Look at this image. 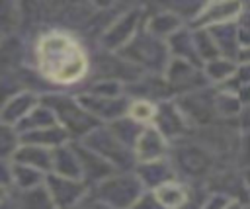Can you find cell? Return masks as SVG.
<instances>
[{
    "mask_svg": "<svg viewBox=\"0 0 250 209\" xmlns=\"http://www.w3.org/2000/svg\"><path fill=\"white\" fill-rule=\"evenodd\" d=\"M232 72H234V64H230L229 61H211L207 64V74L215 80H223Z\"/></svg>",
    "mask_w": 250,
    "mask_h": 209,
    "instance_id": "cell-23",
    "label": "cell"
},
{
    "mask_svg": "<svg viewBox=\"0 0 250 209\" xmlns=\"http://www.w3.org/2000/svg\"><path fill=\"white\" fill-rule=\"evenodd\" d=\"M143 189H145V186L139 176L111 174L107 180H104L96 186V191H92V197L100 199L102 203H105L113 209H131L141 199Z\"/></svg>",
    "mask_w": 250,
    "mask_h": 209,
    "instance_id": "cell-3",
    "label": "cell"
},
{
    "mask_svg": "<svg viewBox=\"0 0 250 209\" xmlns=\"http://www.w3.org/2000/svg\"><path fill=\"white\" fill-rule=\"evenodd\" d=\"M244 189H246V193H248V197H250V168L244 172Z\"/></svg>",
    "mask_w": 250,
    "mask_h": 209,
    "instance_id": "cell-27",
    "label": "cell"
},
{
    "mask_svg": "<svg viewBox=\"0 0 250 209\" xmlns=\"http://www.w3.org/2000/svg\"><path fill=\"white\" fill-rule=\"evenodd\" d=\"M154 115H156V109H154L148 102H135V104L131 105V117H133L135 121L145 123V121L152 119Z\"/></svg>",
    "mask_w": 250,
    "mask_h": 209,
    "instance_id": "cell-24",
    "label": "cell"
},
{
    "mask_svg": "<svg viewBox=\"0 0 250 209\" xmlns=\"http://www.w3.org/2000/svg\"><path fill=\"white\" fill-rule=\"evenodd\" d=\"M20 139H21L23 145H35V146H43V148L55 150V148L66 145L68 133L61 125H51V127H43V129L21 133Z\"/></svg>",
    "mask_w": 250,
    "mask_h": 209,
    "instance_id": "cell-10",
    "label": "cell"
},
{
    "mask_svg": "<svg viewBox=\"0 0 250 209\" xmlns=\"http://www.w3.org/2000/svg\"><path fill=\"white\" fill-rule=\"evenodd\" d=\"M45 188L57 209H72L78 207L88 197V186L82 180H70L57 174H47Z\"/></svg>",
    "mask_w": 250,
    "mask_h": 209,
    "instance_id": "cell-4",
    "label": "cell"
},
{
    "mask_svg": "<svg viewBox=\"0 0 250 209\" xmlns=\"http://www.w3.org/2000/svg\"><path fill=\"white\" fill-rule=\"evenodd\" d=\"M84 146H88L90 150H94L96 154H100L102 158H105L111 166L115 164H121V166H129V154H127V148L123 146V143H119L113 133H104V131H98L94 129L92 133H88L82 141Z\"/></svg>",
    "mask_w": 250,
    "mask_h": 209,
    "instance_id": "cell-5",
    "label": "cell"
},
{
    "mask_svg": "<svg viewBox=\"0 0 250 209\" xmlns=\"http://www.w3.org/2000/svg\"><path fill=\"white\" fill-rule=\"evenodd\" d=\"M139 178L143 186H152V189L160 184L172 182L174 180V166H168L162 158L154 162H145L139 168Z\"/></svg>",
    "mask_w": 250,
    "mask_h": 209,
    "instance_id": "cell-15",
    "label": "cell"
},
{
    "mask_svg": "<svg viewBox=\"0 0 250 209\" xmlns=\"http://www.w3.org/2000/svg\"><path fill=\"white\" fill-rule=\"evenodd\" d=\"M2 39H4V37H2V35H0V43H2Z\"/></svg>",
    "mask_w": 250,
    "mask_h": 209,
    "instance_id": "cell-30",
    "label": "cell"
},
{
    "mask_svg": "<svg viewBox=\"0 0 250 209\" xmlns=\"http://www.w3.org/2000/svg\"><path fill=\"white\" fill-rule=\"evenodd\" d=\"M154 199L162 209H184L189 203V191L184 184L178 182H166L152 189Z\"/></svg>",
    "mask_w": 250,
    "mask_h": 209,
    "instance_id": "cell-12",
    "label": "cell"
},
{
    "mask_svg": "<svg viewBox=\"0 0 250 209\" xmlns=\"http://www.w3.org/2000/svg\"><path fill=\"white\" fill-rule=\"evenodd\" d=\"M0 209H12V203H10V205H4V207H0Z\"/></svg>",
    "mask_w": 250,
    "mask_h": 209,
    "instance_id": "cell-28",
    "label": "cell"
},
{
    "mask_svg": "<svg viewBox=\"0 0 250 209\" xmlns=\"http://www.w3.org/2000/svg\"><path fill=\"white\" fill-rule=\"evenodd\" d=\"M51 174L70 178V180H82L80 160L72 145H62L53 150V172Z\"/></svg>",
    "mask_w": 250,
    "mask_h": 209,
    "instance_id": "cell-11",
    "label": "cell"
},
{
    "mask_svg": "<svg viewBox=\"0 0 250 209\" xmlns=\"http://www.w3.org/2000/svg\"><path fill=\"white\" fill-rule=\"evenodd\" d=\"M72 209H82V207H80V205H78V207H72Z\"/></svg>",
    "mask_w": 250,
    "mask_h": 209,
    "instance_id": "cell-29",
    "label": "cell"
},
{
    "mask_svg": "<svg viewBox=\"0 0 250 209\" xmlns=\"http://www.w3.org/2000/svg\"><path fill=\"white\" fill-rule=\"evenodd\" d=\"M12 162L16 164H23L29 168H35L43 174H51L53 172V150L51 148H43V146H35V145H20V148L16 150Z\"/></svg>",
    "mask_w": 250,
    "mask_h": 209,
    "instance_id": "cell-9",
    "label": "cell"
},
{
    "mask_svg": "<svg viewBox=\"0 0 250 209\" xmlns=\"http://www.w3.org/2000/svg\"><path fill=\"white\" fill-rule=\"evenodd\" d=\"M37 74L53 84L70 86L88 72V59L80 43L62 29H49L39 35L33 49Z\"/></svg>",
    "mask_w": 250,
    "mask_h": 209,
    "instance_id": "cell-1",
    "label": "cell"
},
{
    "mask_svg": "<svg viewBox=\"0 0 250 209\" xmlns=\"http://www.w3.org/2000/svg\"><path fill=\"white\" fill-rule=\"evenodd\" d=\"M45 178H47V174H43V172H39L35 168L12 162V188L16 191H23V189H31V188L43 186Z\"/></svg>",
    "mask_w": 250,
    "mask_h": 209,
    "instance_id": "cell-17",
    "label": "cell"
},
{
    "mask_svg": "<svg viewBox=\"0 0 250 209\" xmlns=\"http://www.w3.org/2000/svg\"><path fill=\"white\" fill-rule=\"evenodd\" d=\"M240 10V4L236 2H219V4H209L201 10L197 21L199 23H223L225 20H230L236 16Z\"/></svg>",
    "mask_w": 250,
    "mask_h": 209,
    "instance_id": "cell-18",
    "label": "cell"
},
{
    "mask_svg": "<svg viewBox=\"0 0 250 209\" xmlns=\"http://www.w3.org/2000/svg\"><path fill=\"white\" fill-rule=\"evenodd\" d=\"M135 23H137V12H129L125 14L123 18H119L109 29L107 33L104 35V43L107 49H117L123 41H127L135 29Z\"/></svg>",
    "mask_w": 250,
    "mask_h": 209,
    "instance_id": "cell-16",
    "label": "cell"
},
{
    "mask_svg": "<svg viewBox=\"0 0 250 209\" xmlns=\"http://www.w3.org/2000/svg\"><path fill=\"white\" fill-rule=\"evenodd\" d=\"M39 102H41V98L37 96V92L23 88V90L16 92V94L4 104V107H2V111H0V121L18 127V125L29 115V111H31Z\"/></svg>",
    "mask_w": 250,
    "mask_h": 209,
    "instance_id": "cell-8",
    "label": "cell"
},
{
    "mask_svg": "<svg viewBox=\"0 0 250 209\" xmlns=\"http://www.w3.org/2000/svg\"><path fill=\"white\" fill-rule=\"evenodd\" d=\"M164 148H166V145H164V141H162V137L156 129L146 127L139 133V137H137V156L143 164L164 158Z\"/></svg>",
    "mask_w": 250,
    "mask_h": 209,
    "instance_id": "cell-13",
    "label": "cell"
},
{
    "mask_svg": "<svg viewBox=\"0 0 250 209\" xmlns=\"http://www.w3.org/2000/svg\"><path fill=\"white\" fill-rule=\"evenodd\" d=\"M178 23L180 21H178V18L174 14H160L152 21V31L154 33H174Z\"/></svg>",
    "mask_w": 250,
    "mask_h": 209,
    "instance_id": "cell-22",
    "label": "cell"
},
{
    "mask_svg": "<svg viewBox=\"0 0 250 209\" xmlns=\"http://www.w3.org/2000/svg\"><path fill=\"white\" fill-rule=\"evenodd\" d=\"M21 21L20 6L14 2H0V35L6 39L10 37Z\"/></svg>",
    "mask_w": 250,
    "mask_h": 209,
    "instance_id": "cell-20",
    "label": "cell"
},
{
    "mask_svg": "<svg viewBox=\"0 0 250 209\" xmlns=\"http://www.w3.org/2000/svg\"><path fill=\"white\" fill-rule=\"evenodd\" d=\"M20 145H21V139L18 129L14 125L0 121V160H12Z\"/></svg>",
    "mask_w": 250,
    "mask_h": 209,
    "instance_id": "cell-19",
    "label": "cell"
},
{
    "mask_svg": "<svg viewBox=\"0 0 250 209\" xmlns=\"http://www.w3.org/2000/svg\"><path fill=\"white\" fill-rule=\"evenodd\" d=\"M12 209H57L45 184L31 188V189H23V191H16L12 195Z\"/></svg>",
    "mask_w": 250,
    "mask_h": 209,
    "instance_id": "cell-14",
    "label": "cell"
},
{
    "mask_svg": "<svg viewBox=\"0 0 250 209\" xmlns=\"http://www.w3.org/2000/svg\"><path fill=\"white\" fill-rule=\"evenodd\" d=\"M12 195H14V188L0 186V207L10 205V203H12Z\"/></svg>",
    "mask_w": 250,
    "mask_h": 209,
    "instance_id": "cell-26",
    "label": "cell"
},
{
    "mask_svg": "<svg viewBox=\"0 0 250 209\" xmlns=\"http://www.w3.org/2000/svg\"><path fill=\"white\" fill-rule=\"evenodd\" d=\"M0 186L12 188V160H0Z\"/></svg>",
    "mask_w": 250,
    "mask_h": 209,
    "instance_id": "cell-25",
    "label": "cell"
},
{
    "mask_svg": "<svg viewBox=\"0 0 250 209\" xmlns=\"http://www.w3.org/2000/svg\"><path fill=\"white\" fill-rule=\"evenodd\" d=\"M158 115V125L160 129H164L168 135H178L180 131H184V121L180 119V111H176V107H172L170 104L162 105L160 111H156Z\"/></svg>",
    "mask_w": 250,
    "mask_h": 209,
    "instance_id": "cell-21",
    "label": "cell"
},
{
    "mask_svg": "<svg viewBox=\"0 0 250 209\" xmlns=\"http://www.w3.org/2000/svg\"><path fill=\"white\" fill-rule=\"evenodd\" d=\"M176 170L189 178H203L211 170V156L197 145H184L176 148Z\"/></svg>",
    "mask_w": 250,
    "mask_h": 209,
    "instance_id": "cell-6",
    "label": "cell"
},
{
    "mask_svg": "<svg viewBox=\"0 0 250 209\" xmlns=\"http://www.w3.org/2000/svg\"><path fill=\"white\" fill-rule=\"evenodd\" d=\"M76 150V156L80 160V170H82V182H94L96 186L104 180H107L113 174V166L102 158L100 154H96L94 150H90L84 145H72Z\"/></svg>",
    "mask_w": 250,
    "mask_h": 209,
    "instance_id": "cell-7",
    "label": "cell"
},
{
    "mask_svg": "<svg viewBox=\"0 0 250 209\" xmlns=\"http://www.w3.org/2000/svg\"><path fill=\"white\" fill-rule=\"evenodd\" d=\"M41 102L53 111L57 123L70 135H88L96 129V119L90 115L74 98L62 96V94H49L43 96Z\"/></svg>",
    "mask_w": 250,
    "mask_h": 209,
    "instance_id": "cell-2",
    "label": "cell"
}]
</instances>
